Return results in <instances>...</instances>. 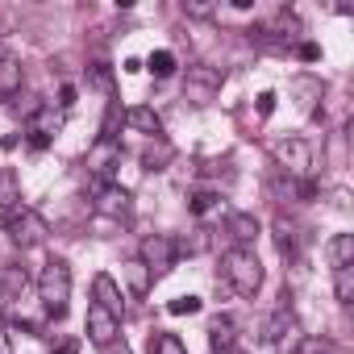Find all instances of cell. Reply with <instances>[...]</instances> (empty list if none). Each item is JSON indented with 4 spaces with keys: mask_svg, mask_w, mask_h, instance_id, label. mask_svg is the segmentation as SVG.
<instances>
[{
    "mask_svg": "<svg viewBox=\"0 0 354 354\" xmlns=\"http://www.w3.org/2000/svg\"><path fill=\"white\" fill-rule=\"evenodd\" d=\"M100 354H133V350H129V346H125V342H121V337H117V342H109V346H104V350H100Z\"/></svg>",
    "mask_w": 354,
    "mask_h": 354,
    "instance_id": "obj_36",
    "label": "cell"
},
{
    "mask_svg": "<svg viewBox=\"0 0 354 354\" xmlns=\"http://www.w3.org/2000/svg\"><path fill=\"white\" fill-rule=\"evenodd\" d=\"M205 308V300L201 296H175L171 304H167V313L171 317H192V313H201Z\"/></svg>",
    "mask_w": 354,
    "mask_h": 354,
    "instance_id": "obj_28",
    "label": "cell"
},
{
    "mask_svg": "<svg viewBox=\"0 0 354 354\" xmlns=\"http://www.w3.org/2000/svg\"><path fill=\"white\" fill-rule=\"evenodd\" d=\"M209 342H213V354L238 346V342H234V321H230V317H217V321L209 325Z\"/></svg>",
    "mask_w": 354,
    "mask_h": 354,
    "instance_id": "obj_22",
    "label": "cell"
},
{
    "mask_svg": "<svg viewBox=\"0 0 354 354\" xmlns=\"http://www.w3.org/2000/svg\"><path fill=\"white\" fill-rule=\"evenodd\" d=\"M225 234H230L238 246L250 250V242L259 238V217H254V213H230V217H225Z\"/></svg>",
    "mask_w": 354,
    "mask_h": 354,
    "instance_id": "obj_12",
    "label": "cell"
},
{
    "mask_svg": "<svg viewBox=\"0 0 354 354\" xmlns=\"http://www.w3.org/2000/svg\"><path fill=\"white\" fill-rule=\"evenodd\" d=\"M209 246H213V230L209 225H196L184 242H175V250H180V254H205Z\"/></svg>",
    "mask_w": 354,
    "mask_h": 354,
    "instance_id": "obj_20",
    "label": "cell"
},
{
    "mask_svg": "<svg viewBox=\"0 0 354 354\" xmlns=\"http://www.w3.org/2000/svg\"><path fill=\"white\" fill-rule=\"evenodd\" d=\"M0 354H9V337L5 333H0Z\"/></svg>",
    "mask_w": 354,
    "mask_h": 354,
    "instance_id": "obj_40",
    "label": "cell"
},
{
    "mask_svg": "<svg viewBox=\"0 0 354 354\" xmlns=\"http://www.w3.org/2000/svg\"><path fill=\"white\" fill-rule=\"evenodd\" d=\"M92 304H100V308H109L117 321H121V313H125V300H121V288H117V279L113 275H96L92 279Z\"/></svg>",
    "mask_w": 354,
    "mask_h": 354,
    "instance_id": "obj_11",
    "label": "cell"
},
{
    "mask_svg": "<svg viewBox=\"0 0 354 354\" xmlns=\"http://www.w3.org/2000/svg\"><path fill=\"white\" fill-rule=\"evenodd\" d=\"M329 267H354V234H333L329 242Z\"/></svg>",
    "mask_w": 354,
    "mask_h": 354,
    "instance_id": "obj_16",
    "label": "cell"
},
{
    "mask_svg": "<svg viewBox=\"0 0 354 354\" xmlns=\"http://www.w3.org/2000/svg\"><path fill=\"white\" fill-rule=\"evenodd\" d=\"M263 342L275 346V350H283V354L300 342V321H296V313H292L288 304H279V308L267 317V325H263Z\"/></svg>",
    "mask_w": 354,
    "mask_h": 354,
    "instance_id": "obj_5",
    "label": "cell"
},
{
    "mask_svg": "<svg viewBox=\"0 0 354 354\" xmlns=\"http://www.w3.org/2000/svg\"><path fill=\"white\" fill-rule=\"evenodd\" d=\"M5 59H9V55H5V50H0V63H5Z\"/></svg>",
    "mask_w": 354,
    "mask_h": 354,
    "instance_id": "obj_41",
    "label": "cell"
},
{
    "mask_svg": "<svg viewBox=\"0 0 354 354\" xmlns=\"http://www.w3.org/2000/svg\"><path fill=\"white\" fill-rule=\"evenodd\" d=\"M150 354H188V346L175 333H150Z\"/></svg>",
    "mask_w": 354,
    "mask_h": 354,
    "instance_id": "obj_24",
    "label": "cell"
},
{
    "mask_svg": "<svg viewBox=\"0 0 354 354\" xmlns=\"http://www.w3.org/2000/svg\"><path fill=\"white\" fill-rule=\"evenodd\" d=\"M221 275L230 279V288H234L238 296H254V292L263 288V263H259V254L246 250V246H230V250L221 254Z\"/></svg>",
    "mask_w": 354,
    "mask_h": 354,
    "instance_id": "obj_1",
    "label": "cell"
},
{
    "mask_svg": "<svg viewBox=\"0 0 354 354\" xmlns=\"http://www.w3.org/2000/svg\"><path fill=\"white\" fill-rule=\"evenodd\" d=\"M184 13L188 17H213L217 5H209V0H184Z\"/></svg>",
    "mask_w": 354,
    "mask_h": 354,
    "instance_id": "obj_31",
    "label": "cell"
},
{
    "mask_svg": "<svg viewBox=\"0 0 354 354\" xmlns=\"http://www.w3.org/2000/svg\"><path fill=\"white\" fill-rule=\"evenodd\" d=\"M55 354H80V342H71V337H67V342H59V350H55Z\"/></svg>",
    "mask_w": 354,
    "mask_h": 354,
    "instance_id": "obj_38",
    "label": "cell"
},
{
    "mask_svg": "<svg viewBox=\"0 0 354 354\" xmlns=\"http://www.w3.org/2000/svg\"><path fill=\"white\" fill-rule=\"evenodd\" d=\"M146 67H150L158 80H167V75H175V67H180V63H175V55H171V50H154V55L146 59Z\"/></svg>",
    "mask_w": 354,
    "mask_h": 354,
    "instance_id": "obj_27",
    "label": "cell"
},
{
    "mask_svg": "<svg viewBox=\"0 0 354 354\" xmlns=\"http://www.w3.org/2000/svg\"><path fill=\"white\" fill-rule=\"evenodd\" d=\"M125 121H129L138 133H146V138H162V121H158V113H154V109H146V104L129 109V113H125Z\"/></svg>",
    "mask_w": 354,
    "mask_h": 354,
    "instance_id": "obj_15",
    "label": "cell"
},
{
    "mask_svg": "<svg viewBox=\"0 0 354 354\" xmlns=\"http://www.w3.org/2000/svg\"><path fill=\"white\" fill-rule=\"evenodd\" d=\"M121 167V142L117 138H96V146L88 150V171L96 184H113V171Z\"/></svg>",
    "mask_w": 354,
    "mask_h": 354,
    "instance_id": "obj_7",
    "label": "cell"
},
{
    "mask_svg": "<svg viewBox=\"0 0 354 354\" xmlns=\"http://www.w3.org/2000/svg\"><path fill=\"white\" fill-rule=\"evenodd\" d=\"M217 354H246L242 346H230V350H217Z\"/></svg>",
    "mask_w": 354,
    "mask_h": 354,
    "instance_id": "obj_39",
    "label": "cell"
},
{
    "mask_svg": "<svg viewBox=\"0 0 354 354\" xmlns=\"http://www.w3.org/2000/svg\"><path fill=\"white\" fill-rule=\"evenodd\" d=\"M300 59H304V63H317V59H321V46H317V42H304V46H300Z\"/></svg>",
    "mask_w": 354,
    "mask_h": 354,
    "instance_id": "obj_34",
    "label": "cell"
},
{
    "mask_svg": "<svg viewBox=\"0 0 354 354\" xmlns=\"http://www.w3.org/2000/svg\"><path fill=\"white\" fill-rule=\"evenodd\" d=\"M50 142H55V138H46V133H34V129H30V150H38V154H42V150H50Z\"/></svg>",
    "mask_w": 354,
    "mask_h": 354,
    "instance_id": "obj_33",
    "label": "cell"
},
{
    "mask_svg": "<svg viewBox=\"0 0 354 354\" xmlns=\"http://www.w3.org/2000/svg\"><path fill=\"white\" fill-rule=\"evenodd\" d=\"M271 158L279 171H288L292 180H308V171H313V146L304 138H279L271 146Z\"/></svg>",
    "mask_w": 354,
    "mask_h": 354,
    "instance_id": "obj_4",
    "label": "cell"
},
{
    "mask_svg": "<svg viewBox=\"0 0 354 354\" xmlns=\"http://www.w3.org/2000/svg\"><path fill=\"white\" fill-rule=\"evenodd\" d=\"M217 201H221V196H217L213 188H201V192H192L188 213H192V217H205V213H213V209H217Z\"/></svg>",
    "mask_w": 354,
    "mask_h": 354,
    "instance_id": "obj_25",
    "label": "cell"
},
{
    "mask_svg": "<svg viewBox=\"0 0 354 354\" xmlns=\"http://www.w3.org/2000/svg\"><path fill=\"white\" fill-rule=\"evenodd\" d=\"M21 84H26V67H21V59H5L0 63V100H13V96H21Z\"/></svg>",
    "mask_w": 354,
    "mask_h": 354,
    "instance_id": "obj_13",
    "label": "cell"
},
{
    "mask_svg": "<svg viewBox=\"0 0 354 354\" xmlns=\"http://www.w3.org/2000/svg\"><path fill=\"white\" fill-rule=\"evenodd\" d=\"M171 158H175V150H171V142H162V138H154V142L142 150V167H146V171H162Z\"/></svg>",
    "mask_w": 354,
    "mask_h": 354,
    "instance_id": "obj_18",
    "label": "cell"
},
{
    "mask_svg": "<svg viewBox=\"0 0 354 354\" xmlns=\"http://www.w3.org/2000/svg\"><path fill=\"white\" fill-rule=\"evenodd\" d=\"M271 30H279V34H300V21H296V13H275V21H271Z\"/></svg>",
    "mask_w": 354,
    "mask_h": 354,
    "instance_id": "obj_30",
    "label": "cell"
},
{
    "mask_svg": "<svg viewBox=\"0 0 354 354\" xmlns=\"http://www.w3.org/2000/svg\"><path fill=\"white\" fill-rule=\"evenodd\" d=\"M71 104H75V88L63 84V88H59V109H71Z\"/></svg>",
    "mask_w": 354,
    "mask_h": 354,
    "instance_id": "obj_35",
    "label": "cell"
},
{
    "mask_svg": "<svg viewBox=\"0 0 354 354\" xmlns=\"http://www.w3.org/2000/svg\"><path fill=\"white\" fill-rule=\"evenodd\" d=\"M271 230H275V246H279V254H283V259H292V254L300 250V225H296L292 217H283V213H279Z\"/></svg>",
    "mask_w": 354,
    "mask_h": 354,
    "instance_id": "obj_14",
    "label": "cell"
},
{
    "mask_svg": "<svg viewBox=\"0 0 354 354\" xmlns=\"http://www.w3.org/2000/svg\"><path fill=\"white\" fill-rule=\"evenodd\" d=\"M221 71L217 67H205V63H196V67H188V80H184V96L192 100V104H209L213 96H217V88H221Z\"/></svg>",
    "mask_w": 354,
    "mask_h": 354,
    "instance_id": "obj_8",
    "label": "cell"
},
{
    "mask_svg": "<svg viewBox=\"0 0 354 354\" xmlns=\"http://www.w3.org/2000/svg\"><path fill=\"white\" fill-rule=\"evenodd\" d=\"M59 125H63V113H55V109H46V104H38V113L30 117V129H34V133H46V138H55Z\"/></svg>",
    "mask_w": 354,
    "mask_h": 354,
    "instance_id": "obj_21",
    "label": "cell"
},
{
    "mask_svg": "<svg viewBox=\"0 0 354 354\" xmlns=\"http://www.w3.org/2000/svg\"><path fill=\"white\" fill-rule=\"evenodd\" d=\"M92 80H96L100 88H109V71H104V63H96V67H92Z\"/></svg>",
    "mask_w": 354,
    "mask_h": 354,
    "instance_id": "obj_37",
    "label": "cell"
},
{
    "mask_svg": "<svg viewBox=\"0 0 354 354\" xmlns=\"http://www.w3.org/2000/svg\"><path fill=\"white\" fill-rule=\"evenodd\" d=\"M21 205V184H17V175H13V167H0V209H17Z\"/></svg>",
    "mask_w": 354,
    "mask_h": 354,
    "instance_id": "obj_17",
    "label": "cell"
},
{
    "mask_svg": "<svg viewBox=\"0 0 354 354\" xmlns=\"http://www.w3.org/2000/svg\"><path fill=\"white\" fill-rule=\"evenodd\" d=\"M38 300H42V308L55 321L67 317V304H71V267L63 259H50L42 267V275H38Z\"/></svg>",
    "mask_w": 354,
    "mask_h": 354,
    "instance_id": "obj_2",
    "label": "cell"
},
{
    "mask_svg": "<svg viewBox=\"0 0 354 354\" xmlns=\"http://www.w3.org/2000/svg\"><path fill=\"white\" fill-rule=\"evenodd\" d=\"M288 354H333V350H329V342H321V337H300Z\"/></svg>",
    "mask_w": 354,
    "mask_h": 354,
    "instance_id": "obj_29",
    "label": "cell"
},
{
    "mask_svg": "<svg viewBox=\"0 0 354 354\" xmlns=\"http://www.w3.org/2000/svg\"><path fill=\"white\" fill-rule=\"evenodd\" d=\"M175 259H180V250H175V238H171V234H150V238H142V259H138V263H142L150 275L171 271Z\"/></svg>",
    "mask_w": 354,
    "mask_h": 354,
    "instance_id": "obj_6",
    "label": "cell"
},
{
    "mask_svg": "<svg viewBox=\"0 0 354 354\" xmlns=\"http://www.w3.org/2000/svg\"><path fill=\"white\" fill-rule=\"evenodd\" d=\"M275 113V92H263L259 96V117H271Z\"/></svg>",
    "mask_w": 354,
    "mask_h": 354,
    "instance_id": "obj_32",
    "label": "cell"
},
{
    "mask_svg": "<svg viewBox=\"0 0 354 354\" xmlns=\"http://www.w3.org/2000/svg\"><path fill=\"white\" fill-rule=\"evenodd\" d=\"M333 296H337V304H354V267L333 271Z\"/></svg>",
    "mask_w": 354,
    "mask_h": 354,
    "instance_id": "obj_23",
    "label": "cell"
},
{
    "mask_svg": "<svg viewBox=\"0 0 354 354\" xmlns=\"http://www.w3.org/2000/svg\"><path fill=\"white\" fill-rule=\"evenodd\" d=\"M96 213L104 217H129V192L117 184H96Z\"/></svg>",
    "mask_w": 354,
    "mask_h": 354,
    "instance_id": "obj_10",
    "label": "cell"
},
{
    "mask_svg": "<svg viewBox=\"0 0 354 354\" xmlns=\"http://www.w3.org/2000/svg\"><path fill=\"white\" fill-rule=\"evenodd\" d=\"M88 337L104 350L109 342H117L121 337V321L109 313V308H100V304H88Z\"/></svg>",
    "mask_w": 354,
    "mask_h": 354,
    "instance_id": "obj_9",
    "label": "cell"
},
{
    "mask_svg": "<svg viewBox=\"0 0 354 354\" xmlns=\"http://www.w3.org/2000/svg\"><path fill=\"white\" fill-rule=\"evenodd\" d=\"M125 279H129V292L133 296H146V288H150V271L133 259V263H125Z\"/></svg>",
    "mask_w": 354,
    "mask_h": 354,
    "instance_id": "obj_26",
    "label": "cell"
},
{
    "mask_svg": "<svg viewBox=\"0 0 354 354\" xmlns=\"http://www.w3.org/2000/svg\"><path fill=\"white\" fill-rule=\"evenodd\" d=\"M5 234H9L21 250H30V246H42L50 230H46V221H42L34 209H21V205H17V209L5 213Z\"/></svg>",
    "mask_w": 354,
    "mask_h": 354,
    "instance_id": "obj_3",
    "label": "cell"
},
{
    "mask_svg": "<svg viewBox=\"0 0 354 354\" xmlns=\"http://www.w3.org/2000/svg\"><path fill=\"white\" fill-rule=\"evenodd\" d=\"M30 288L26 267H0V296H21Z\"/></svg>",
    "mask_w": 354,
    "mask_h": 354,
    "instance_id": "obj_19",
    "label": "cell"
}]
</instances>
